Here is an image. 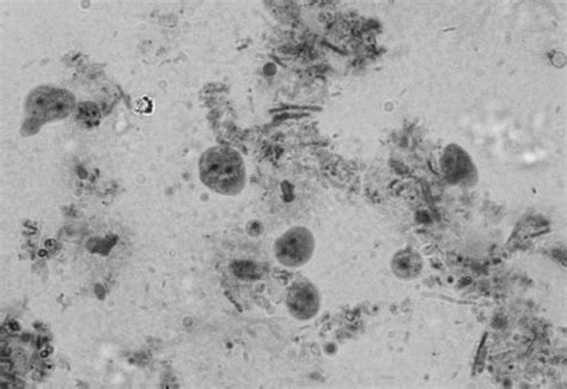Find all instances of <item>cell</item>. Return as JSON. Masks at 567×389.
<instances>
[{
  "label": "cell",
  "instance_id": "cell-1",
  "mask_svg": "<svg viewBox=\"0 0 567 389\" xmlns=\"http://www.w3.org/2000/svg\"><path fill=\"white\" fill-rule=\"evenodd\" d=\"M203 184L223 196H237L246 186V164L239 151L230 147L206 150L199 162Z\"/></svg>",
  "mask_w": 567,
  "mask_h": 389
},
{
  "label": "cell",
  "instance_id": "cell-3",
  "mask_svg": "<svg viewBox=\"0 0 567 389\" xmlns=\"http://www.w3.org/2000/svg\"><path fill=\"white\" fill-rule=\"evenodd\" d=\"M274 255L285 267H301L309 263L315 252V237L308 228L294 227L274 243Z\"/></svg>",
  "mask_w": 567,
  "mask_h": 389
},
{
  "label": "cell",
  "instance_id": "cell-5",
  "mask_svg": "<svg viewBox=\"0 0 567 389\" xmlns=\"http://www.w3.org/2000/svg\"><path fill=\"white\" fill-rule=\"evenodd\" d=\"M286 307L295 319L308 321L315 318L321 308L320 291L307 278H298L288 291Z\"/></svg>",
  "mask_w": 567,
  "mask_h": 389
},
{
  "label": "cell",
  "instance_id": "cell-2",
  "mask_svg": "<svg viewBox=\"0 0 567 389\" xmlns=\"http://www.w3.org/2000/svg\"><path fill=\"white\" fill-rule=\"evenodd\" d=\"M75 107V97L69 91L54 88H39L29 95L26 109L35 123L66 118Z\"/></svg>",
  "mask_w": 567,
  "mask_h": 389
},
{
  "label": "cell",
  "instance_id": "cell-4",
  "mask_svg": "<svg viewBox=\"0 0 567 389\" xmlns=\"http://www.w3.org/2000/svg\"><path fill=\"white\" fill-rule=\"evenodd\" d=\"M441 166L444 178L449 184L463 187L477 184V166L460 145L450 144L445 148Z\"/></svg>",
  "mask_w": 567,
  "mask_h": 389
},
{
  "label": "cell",
  "instance_id": "cell-6",
  "mask_svg": "<svg viewBox=\"0 0 567 389\" xmlns=\"http://www.w3.org/2000/svg\"><path fill=\"white\" fill-rule=\"evenodd\" d=\"M390 267H392L396 278H399L400 281L410 282L422 275L424 260L419 252L412 248H405L395 253Z\"/></svg>",
  "mask_w": 567,
  "mask_h": 389
}]
</instances>
